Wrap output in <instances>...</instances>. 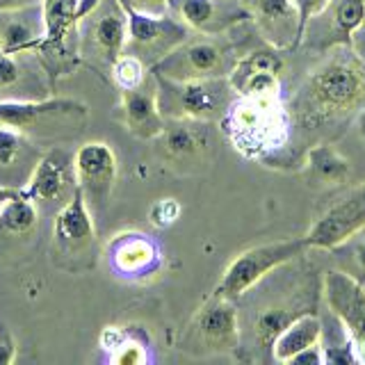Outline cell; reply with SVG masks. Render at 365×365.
<instances>
[{
    "label": "cell",
    "instance_id": "obj_10",
    "mask_svg": "<svg viewBox=\"0 0 365 365\" xmlns=\"http://www.w3.org/2000/svg\"><path fill=\"white\" fill-rule=\"evenodd\" d=\"M76 190H78V178H76L73 155L60 146L43 151L41 160L34 167L28 180V185L23 187V192L37 203L39 212L53 208L57 212L73 197Z\"/></svg>",
    "mask_w": 365,
    "mask_h": 365
},
{
    "label": "cell",
    "instance_id": "obj_37",
    "mask_svg": "<svg viewBox=\"0 0 365 365\" xmlns=\"http://www.w3.org/2000/svg\"><path fill=\"white\" fill-rule=\"evenodd\" d=\"M101 5V0H78V23L80 19H85L89 11H94Z\"/></svg>",
    "mask_w": 365,
    "mask_h": 365
},
{
    "label": "cell",
    "instance_id": "obj_12",
    "mask_svg": "<svg viewBox=\"0 0 365 365\" xmlns=\"http://www.w3.org/2000/svg\"><path fill=\"white\" fill-rule=\"evenodd\" d=\"M324 299L338 317L351 342L356 359L365 363V290L363 285L340 269H329L322 281Z\"/></svg>",
    "mask_w": 365,
    "mask_h": 365
},
{
    "label": "cell",
    "instance_id": "obj_28",
    "mask_svg": "<svg viewBox=\"0 0 365 365\" xmlns=\"http://www.w3.org/2000/svg\"><path fill=\"white\" fill-rule=\"evenodd\" d=\"M148 71H151V68H148L140 57H135L130 53H123L119 60L112 64L110 78L119 89H133V87H140L144 83Z\"/></svg>",
    "mask_w": 365,
    "mask_h": 365
},
{
    "label": "cell",
    "instance_id": "obj_17",
    "mask_svg": "<svg viewBox=\"0 0 365 365\" xmlns=\"http://www.w3.org/2000/svg\"><path fill=\"white\" fill-rule=\"evenodd\" d=\"M96 240L94 228V212L89 210V205L83 197L80 187L68 199L60 210L55 212L53 222V242L60 256H83L91 249Z\"/></svg>",
    "mask_w": 365,
    "mask_h": 365
},
{
    "label": "cell",
    "instance_id": "obj_29",
    "mask_svg": "<svg viewBox=\"0 0 365 365\" xmlns=\"http://www.w3.org/2000/svg\"><path fill=\"white\" fill-rule=\"evenodd\" d=\"M110 361L117 363V365H142L148 361V351L142 342H137L130 336H125L119 345L110 351Z\"/></svg>",
    "mask_w": 365,
    "mask_h": 365
},
{
    "label": "cell",
    "instance_id": "obj_7",
    "mask_svg": "<svg viewBox=\"0 0 365 365\" xmlns=\"http://www.w3.org/2000/svg\"><path fill=\"white\" fill-rule=\"evenodd\" d=\"M242 329L235 302L222 294H212L182 331L178 347L194 356H210V354H231L237 349Z\"/></svg>",
    "mask_w": 365,
    "mask_h": 365
},
{
    "label": "cell",
    "instance_id": "obj_32",
    "mask_svg": "<svg viewBox=\"0 0 365 365\" xmlns=\"http://www.w3.org/2000/svg\"><path fill=\"white\" fill-rule=\"evenodd\" d=\"M121 3L128 11H140V14H151V16H165V14H169L174 0H121Z\"/></svg>",
    "mask_w": 365,
    "mask_h": 365
},
{
    "label": "cell",
    "instance_id": "obj_31",
    "mask_svg": "<svg viewBox=\"0 0 365 365\" xmlns=\"http://www.w3.org/2000/svg\"><path fill=\"white\" fill-rule=\"evenodd\" d=\"M297 11H299V19H302V30L306 32L308 23H311L313 19L322 16L324 11L331 7V3L334 0H292Z\"/></svg>",
    "mask_w": 365,
    "mask_h": 365
},
{
    "label": "cell",
    "instance_id": "obj_38",
    "mask_svg": "<svg viewBox=\"0 0 365 365\" xmlns=\"http://www.w3.org/2000/svg\"><path fill=\"white\" fill-rule=\"evenodd\" d=\"M356 260H359L361 269L365 272V240H361L359 247H356Z\"/></svg>",
    "mask_w": 365,
    "mask_h": 365
},
{
    "label": "cell",
    "instance_id": "obj_21",
    "mask_svg": "<svg viewBox=\"0 0 365 365\" xmlns=\"http://www.w3.org/2000/svg\"><path fill=\"white\" fill-rule=\"evenodd\" d=\"M46 37L41 5L0 11V53H34Z\"/></svg>",
    "mask_w": 365,
    "mask_h": 365
},
{
    "label": "cell",
    "instance_id": "obj_4",
    "mask_svg": "<svg viewBox=\"0 0 365 365\" xmlns=\"http://www.w3.org/2000/svg\"><path fill=\"white\" fill-rule=\"evenodd\" d=\"M153 78L158 87V103L165 119H194L215 123L224 119V114L237 98V91L228 76L171 80L153 73Z\"/></svg>",
    "mask_w": 365,
    "mask_h": 365
},
{
    "label": "cell",
    "instance_id": "obj_35",
    "mask_svg": "<svg viewBox=\"0 0 365 365\" xmlns=\"http://www.w3.org/2000/svg\"><path fill=\"white\" fill-rule=\"evenodd\" d=\"M43 0H0V11L7 9H21V7H30V5H41Z\"/></svg>",
    "mask_w": 365,
    "mask_h": 365
},
{
    "label": "cell",
    "instance_id": "obj_24",
    "mask_svg": "<svg viewBox=\"0 0 365 365\" xmlns=\"http://www.w3.org/2000/svg\"><path fill=\"white\" fill-rule=\"evenodd\" d=\"M158 262L160 251L153 245V240H148L146 235H121L112 245V267L125 277H140V274L153 272Z\"/></svg>",
    "mask_w": 365,
    "mask_h": 365
},
{
    "label": "cell",
    "instance_id": "obj_2",
    "mask_svg": "<svg viewBox=\"0 0 365 365\" xmlns=\"http://www.w3.org/2000/svg\"><path fill=\"white\" fill-rule=\"evenodd\" d=\"M220 123L235 151L251 160L281 151L290 137V110L279 94L237 96Z\"/></svg>",
    "mask_w": 365,
    "mask_h": 365
},
{
    "label": "cell",
    "instance_id": "obj_15",
    "mask_svg": "<svg viewBox=\"0 0 365 365\" xmlns=\"http://www.w3.org/2000/svg\"><path fill=\"white\" fill-rule=\"evenodd\" d=\"M51 96V73L37 53H0V101H39Z\"/></svg>",
    "mask_w": 365,
    "mask_h": 365
},
{
    "label": "cell",
    "instance_id": "obj_16",
    "mask_svg": "<svg viewBox=\"0 0 365 365\" xmlns=\"http://www.w3.org/2000/svg\"><path fill=\"white\" fill-rule=\"evenodd\" d=\"M242 3L267 46L277 51H292L299 46L304 30L292 0H242Z\"/></svg>",
    "mask_w": 365,
    "mask_h": 365
},
{
    "label": "cell",
    "instance_id": "obj_36",
    "mask_svg": "<svg viewBox=\"0 0 365 365\" xmlns=\"http://www.w3.org/2000/svg\"><path fill=\"white\" fill-rule=\"evenodd\" d=\"M19 194H23V190H19V187H7V185H0V212H3L5 205H7L11 199H16Z\"/></svg>",
    "mask_w": 365,
    "mask_h": 365
},
{
    "label": "cell",
    "instance_id": "obj_34",
    "mask_svg": "<svg viewBox=\"0 0 365 365\" xmlns=\"http://www.w3.org/2000/svg\"><path fill=\"white\" fill-rule=\"evenodd\" d=\"M125 336H128V334H123V331H121L119 327H108V329H103V334H101V347L106 349V351H112Z\"/></svg>",
    "mask_w": 365,
    "mask_h": 365
},
{
    "label": "cell",
    "instance_id": "obj_30",
    "mask_svg": "<svg viewBox=\"0 0 365 365\" xmlns=\"http://www.w3.org/2000/svg\"><path fill=\"white\" fill-rule=\"evenodd\" d=\"M180 217V203L176 199H158L151 210H148V220L158 228L171 226Z\"/></svg>",
    "mask_w": 365,
    "mask_h": 365
},
{
    "label": "cell",
    "instance_id": "obj_9",
    "mask_svg": "<svg viewBox=\"0 0 365 365\" xmlns=\"http://www.w3.org/2000/svg\"><path fill=\"white\" fill-rule=\"evenodd\" d=\"M190 39V28L180 19L165 16H151L140 14V11H128V43L125 53L153 68L163 57H167L182 41Z\"/></svg>",
    "mask_w": 365,
    "mask_h": 365
},
{
    "label": "cell",
    "instance_id": "obj_19",
    "mask_svg": "<svg viewBox=\"0 0 365 365\" xmlns=\"http://www.w3.org/2000/svg\"><path fill=\"white\" fill-rule=\"evenodd\" d=\"M39 146L32 137L0 123V185L26 187L43 155Z\"/></svg>",
    "mask_w": 365,
    "mask_h": 365
},
{
    "label": "cell",
    "instance_id": "obj_39",
    "mask_svg": "<svg viewBox=\"0 0 365 365\" xmlns=\"http://www.w3.org/2000/svg\"><path fill=\"white\" fill-rule=\"evenodd\" d=\"M361 130H363V137H365V112H363V128Z\"/></svg>",
    "mask_w": 365,
    "mask_h": 365
},
{
    "label": "cell",
    "instance_id": "obj_13",
    "mask_svg": "<svg viewBox=\"0 0 365 365\" xmlns=\"http://www.w3.org/2000/svg\"><path fill=\"white\" fill-rule=\"evenodd\" d=\"M78 187L91 212L106 210L117 182V155L106 142H85L73 153Z\"/></svg>",
    "mask_w": 365,
    "mask_h": 365
},
{
    "label": "cell",
    "instance_id": "obj_26",
    "mask_svg": "<svg viewBox=\"0 0 365 365\" xmlns=\"http://www.w3.org/2000/svg\"><path fill=\"white\" fill-rule=\"evenodd\" d=\"M39 208L26 192L11 199L0 212V247L14 245L23 237H30L39 226Z\"/></svg>",
    "mask_w": 365,
    "mask_h": 365
},
{
    "label": "cell",
    "instance_id": "obj_23",
    "mask_svg": "<svg viewBox=\"0 0 365 365\" xmlns=\"http://www.w3.org/2000/svg\"><path fill=\"white\" fill-rule=\"evenodd\" d=\"M322 319L317 313L306 311L285 327L272 345V359L279 363H292L297 354L308 347L322 345Z\"/></svg>",
    "mask_w": 365,
    "mask_h": 365
},
{
    "label": "cell",
    "instance_id": "obj_1",
    "mask_svg": "<svg viewBox=\"0 0 365 365\" xmlns=\"http://www.w3.org/2000/svg\"><path fill=\"white\" fill-rule=\"evenodd\" d=\"M365 108V62L354 43H336L306 76L292 101L294 121L304 130H322Z\"/></svg>",
    "mask_w": 365,
    "mask_h": 365
},
{
    "label": "cell",
    "instance_id": "obj_33",
    "mask_svg": "<svg viewBox=\"0 0 365 365\" xmlns=\"http://www.w3.org/2000/svg\"><path fill=\"white\" fill-rule=\"evenodd\" d=\"M14 359H16V342L5 329V324H0V365L14 363Z\"/></svg>",
    "mask_w": 365,
    "mask_h": 365
},
{
    "label": "cell",
    "instance_id": "obj_22",
    "mask_svg": "<svg viewBox=\"0 0 365 365\" xmlns=\"http://www.w3.org/2000/svg\"><path fill=\"white\" fill-rule=\"evenodd\" d=\"M302 313H306V308L288 299L260 306L249 319V336L254 340V345L262 351H272L274 340L279 338L281 331Z\"/></svg>",
    "mask_w": 365,
    "mask_h": 365
},
{
    "label": "cell",
    "instance_id": "obj_27",
    "mask_svg": "<svg viewBox=\"0 0 365 365\" xmlns=\"http://www.w3.org/2000/svg\"><path fill=\"white\" fill-rule=\"evenodd\" d=\"M331 26L338 37L336 43H354V34L365 26V0H338Z\"/></svg>",
    "mask_w": 365,
    "mask_h": 365
},
{
    "label": "cell",
    "instance_id": "obj_3",
    "mask_svg": "<svg viewBox=\"0 0 365 365\" xmlns=\"http://www.w3.org/2000/svg\"><path fill=\"white\" fill-rule=\"evenodd\" d=\"M87 106L73 98L0 101V123L9 125L39 144L73 140L85 130Z\"/></svg>",
    "mask_w": 365,
    "mask_h": 365
},
{
    "label": "cell",
    "instance_id": "obj_14",
    "mask_svg": "<svg viewBox=\"0 0 365 365\" xmlns=\"http://www.w3.org/2000/svg\"><path fill=\"white\" fill-rule=\"evenodd\" d=\"M365 228V182L317 217L304 240L311 249H336Z\"/></svg>",
    "mask_w": 365,
    "mask_h": 365
},
{
    "label": "cell",
    "instance_id": "obj_25",
    "mask_svg": "<svg viewBox=\"0 0 365 365\" xmlns=\"http://www.w3.org/2000/svg\"><path fill=\"white\" fill-rule=\"evenodd\" d=\"M304 174L313 185H340L351 178V163L331 144H315L306 153Z\"/></svg>",
    "mask_w": 365,
    "mask_h": 365
},
{
    "label": "cell",
    "instance_id": "obj_18",
    "mask_svg": "<svg viewBox=\"0 0 365 365\" xmlns=\"http://www.w3.org/2000/svg\"><path fill=\"white\" fill-rule=\"evenodd\" d=\"M178 19L194 32L220 37L251 21V14L242 0H178Z\"/></svg>",
    "mask_w": 365,
    "mask_h": 365
},
{
    "label": "cell",
    "instance_id": "obj_11",
    "mask_svg": "<svg viewBox=\"0 0 365 365\" xmlns=\"http://www.w3.org/2000/svg\"><path fill=\"white\" fill-rule=\"evenodd\" d=\"M210 125L212 123L194 119H167L163 133L155 137L160 158L180 169L208 163L217 144Z\"/></svg>",
    "mask_w": 365,
    "mask_h": 365
},
{
    "label": "cell",
    "instance_id": "obj_5",
    "mask_svg": "<svg viewBox=\"0 0 365 365\" xmlns=\"http://www.w3.org/2000/svg\"><path fill=\"white\" fill-rule=\"evenodd\" d=\"M128 43V9L121 0H101L78 23L80 60L98 76H110L112 64L125 53Z\"/></svg>",
    "mask_w": 365,
    "mask_h": 365
},
{
    "label": "cell",
    "instance_id": "obj_20",
    "mask_svg": "<svg viewBox=\"0 0 365 365\" xmlns=\"http://www.w3.org/2000/svg\"><path fill=\"white\" fill-rule=\"evenodd\" d=\"M121 110L125 128H128L130 135L140 137V140H155L167 123L158 103L155 78L153 85H148L144 80L140 87L121 89Z\"/></svg>",
    "mask_w": 365,
    "mask_h": 365
},
{
    "label": "cell",
    "instance_id": "obj_6",
    "mask_svg": "<svg viewBox=\"0 0 365 365\" xmlns=\"http://www.w3.org/2000/svg\"><path fill=\"white\" fill-rule=\"evenodd\" d=\"M304 249H308L304 237H290L279 240V242L251 247L233 258V262L222 274L212 294L228 297L233 302L242 299L251 288H256L260 281H265L274 269H281L288 262L299 258Z\"/></svg>",
    "mask_w": 365,
    "mask_h": 365
},
{
    "label": "cell",
    "instance_id": "obj_8",
    "mask_svg": "<svg viewBox=\"0 0 365 365\" xmlns=\"http://www.w3.org/2000/svg\"><path fill=\"white\" fill-rule=\"evenodd\" d=\"M240 57L231 46L217 41L215 37L187 39L178 48L163 57L151 73L165 76L171 80H201V78H222L231 76Z\"/></svg>",
    "mask_w": 365,
    "mask_h": 365
}]
</instances>
